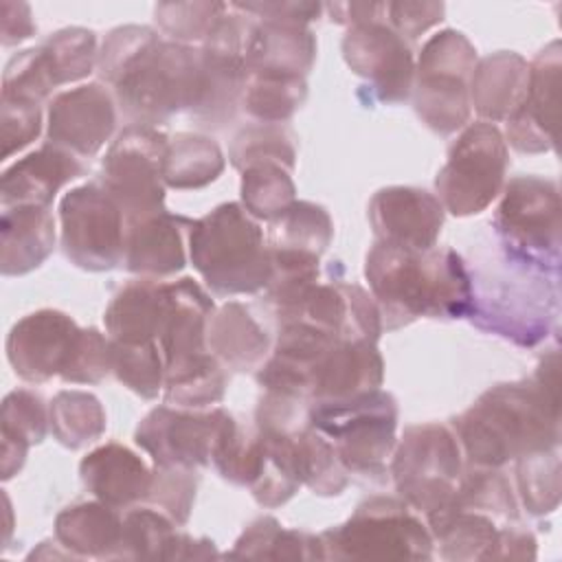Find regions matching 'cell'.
<instances>
[{"label": "cell", "instance_id": "484cf974", "mask_svg": "<svg viewBox=\"0 0 562 562\" xmlns=\"http://www.w3.org/2000/svg\"><path fill=\"white\" fill-rule=\"evenodd\" d=\"M2 274L20 277L40 268L55 248L50 206L20 204L2 209Z\"/></svg>", "mask_w": 562, "mask_h": 562}, {"label": "cell", "instance_id": "e575fe53", "mask_svg": "<svg viewBox=\"0 0 562 562\" xmlns=\"http://www.w3.org/2000/svg\"><path fill=\"white\" fill-rule=\"evenodd\" d=\"M305 97V77L252 72L246 79L241 108L259 123L279 125L303 105Z\"/></svg>", "mask_w": 562, "mask_h": 562}, {"label": "cell", "instance_id": "bcb514c9", "mask_svg": "<svg viewBox=\"0 0 562 562\" xmlns=\"http://www.w3.org/2000/svg\"><path fill=\"white\" fill-rule=\"evenodd\" d=\"M215 470L235 485H252L263 465V441L257 435L241 432L239 428L224 439L213 454Z\"/></svg>", "mask_w": 562, "mask_h": 562}, {"label": "cell", "instance_id": "74e56055", "mask_svg": "<svg viewBox=\"0 0 562 562\" xmlns=\"http://www.w3.org/2000/svg\"><path fill=\"white\" fill-rule=\"evenodd\" d=\"M176 522L156 507H130L123 514L121 540L114 560H165Z\"/></svg>", "mask_w": 562, "mask_h": 562}, {"label": "cell", "instance_id": "d6986e66", "mask_svg": "<svg viewBox=\"0 0 562 562\" xmlns=\"http://www.w3.org/2000/svg\"><path fill=\"white\" fill-rule=\"evenodd\" d=\"M191 220L167 209L125 222L123 263L143 279H162L180 272L187 263L184 231Z\"/></svg>", "mask_w": 562, "mask_h": 562}, {"label": "cell", "instance_id": "db71d44e", "mask_svg": "<svg viewBox=\"0 0 562 562\" xmlns=\"http://www.w3.org/2000/svg\"><path fill=\"white\" fill-rule=\"evenodd\" d=\"M235 7L259 20H281V22H294L305 26L312 20H318L323 11V4L318 2H248V4L235 2Z\"/></svg>", "mask_w": 562, "mask_h": 562}, {"label": "cell", "instance_id": "8d00e7d4", "mask_svg": "<svg viewBox=\"0 0 562 562\" xmlns=\"http://www.w3.org/2000/svg\"><path fill=\"white\" fill-rule=\"evenodd\" d=\"M241 206L255 220H274L294 202L292 171L277 162L250 165L241 171Z\"/></svg>", "mask_w": 562, "mask_h": 562}, {"label": "cell", "instance_id": "ba28073f", "mask_svg": "<svg viewBox=\"0 0 562 562\" xmlns=\"http://www.w3.org/2000/svg\"><path fill=\"white\" fill-rule=\"evenodd\" d=\"M507 160L505 136L494 123L476 121L465 125L435 178L437 200L443 211L457 217L485 211L503 191Z\"/></svg>", "mask_w": 562, "mask_h": 562}, {"label": "cell", "instance_id": "7dc6e473", "mask_svg": "<svg viewBox=\"0 0 562 562\" xmlns=\"http://www.w3.org/2000/svg\"><path fill=\"white\" fill-rule=\"evenodd\" d=\"M2 432L24 439L26 443H40L46 437L48 424V408L44 400L29 391L18 389L11 391L2 402Z\"/></svg>", "mask_w": 562, "mask_h": 562}, {"label": "cell", "instance_id": "f6af8a7d", "mask_svg": "<svg viewBox=\"0 0 562 562\" xmlns=\"http://www.w3.org/2000/svg\"><path fill=\"white\" fill-rule=\"evenodd\" d=\"M195 490H198L195 470L154 465L147 501L156 509L165 512L176 525H184L189 520V514L195 501Z\"/></svg>", "mask_w": 562, "mask_h": 562}, {"label": "cell", "instance_id": "11a10c76", "mask_svg": "<svg viewBox=\"0 0 562 562\" xmlns=\"http://www.w3.org/2000/svg\"><path fill=\"white\" fill-rule=\"evenodd\" d=\"M0 37L2 46H15L24 40L33 37L35 22L31 15V7L26 2L2 0L0 2Z\"/></svg>", "mask_w": 562, "mask_h": 562}, {"label": "cell", "instance_id": "2e32d148", "mask_svg": "<svg viewBox=\"0 0 562 562\" xmlns=\"http://www.w3.org/2000/svg\"><path fill=\"white\" fill-rule=\"evenodd\" d=\"M116 99L101 83L59 92L48 105V143L77 158L94 156L114 134Z\"/></svg>", "mask_w": 562, "mask_h": 562}, {"label": "cell", "instance_id": "6da1fadb", "mask_svg": "<svg viewBox=\"0 0 562 562\" xmlns=\"http://www.w3.org/2000/svg\"><path fill=\"white\" fill-rule=\"evenodd\" d=\"M364 277L386 329L422 316H472L474 281L463 259L450 248L415 250L375 241L367 252Z\"/></svg>", "mask_w": 562, "mask_h": 562}, {"label": "cell", "instance_id": "7a4b0ae2", "mask_svg": "<svg viewBox=\"0 0 562 562\" xmlns=\"http://www.w3.org/2000/svg\"><path fill=\"white\" fill-rule=\"evenodd\" d=\"M454 435L470 465L503 468L560 443V404L536 380L496 384L454 419Z\"/></svg>", "mask_w": 562, "mask_h": 562}, {"label": "cell", "instance_id": "4dcf8cb0", "mask_svg": "<svg viewBox=\"0 0 562 562\" xmlns=\"http://www.w3.org/2000/svg\"><path fill=\"white\" fill-rule=\"evenodd\" d=\"M231 558L261 560H325L321 536L283 529L272 516L252 520L237 538Z\"/></svg>", "mask_w": 562, "mask_h": 562}, {"label": "cell", "instance_id": "277c9868", "mask_svg": "<svg viewBox=\"0 0 562 562\" xmlns=\"http://www.w3.org/2000/svg\"><path fill=\"white\" fill-rule=\"evenodd\" d=\"M198 81L200 48L158 37L116 75L112 94L127 125L156 127L193 110Z\"/></svg>", "mask_w": 562, "mask_h": 562}, {"label": "cell", "instance_id": "7402d4cb", "mask_svg": "<svg viewBox=\"0 0 562 562\" xmlns=\"http://www.w3.org/2000/svg\"><path fill=\"white\" fill-rule=\"evenodd\" d=\"M81 171L77 156L46 143L4 169L0 178L2 209L20 204L50 206L57 191L79 178Z\"/></svg>", "mask_w": 562, "mask_h": 562}, {"label": "cell", "instance_id": "5bb4252c", "mask_svg": "<svg viewBox=\"0 0 562 562\" xmlns=\"http://www.w3.org/2000/svg\"><path fill=\"white\" fill-rule=\"evenodd\" d=\"M342 57L380 101L400 103L411 97L415 77L413 53L384 18L349 26L342 37Z\"/></svg>", "mask_w": 562, "mask_h": 562}, {"label": "cell", "instance_id": "681fc988", "mask_svg": "<svg viewBox=\"0 0 562 562\" xmlns=\"http://www.w3.org/2000/svg\"><path fill=\"white\" fill-rule=\"evenodd\" d=\"M154 29L149 26H138V24H127L110 31L99 48L97 57V70L99 77L112 86L116 75L138 55L145 46H149L154 40H158Z\"/></svg>", "mask_w": 562, "mask_h": 562}, {"label": "cell", "instance_id": "4fadbf2b", "mask_svg": "<svg viewBox=\"0 0 562 562\" xmlns=\"http://www.w3.org/2000/svg\"><path fill=\"white\" fill-rule=\"evenodd\" d=\"M237 428V422L224 408L193 411L167 404L140 419L134 439L154 465L198 470L213 461L217 448Z\"/></svg>", "mask_w": 562, "mask_h": 562}, {"label": "cell", "instance_id": "603a6c76", "mask_svg": "<svg viewBox=\"0 0 562 562\" xmlns=\"http://www.w3.org/2000/svg\"><path fill=\"white\" fill-rule=\"evenodd\" d=\"M244 59L248 75L305 77L316 59V37L305 24L252 18Z\"/></svg>", "mask_w": 562, "mask_h": 562}, {"label": "cell", "instance_id": "9a60e30c", "mask_svg": "<svg viewBox=\"0 0 562 562\" xmlns=\"http://www.w3.org/2000/svg\"><path fill=\"white\" fill-rule=\"evenodd\" d=\"M81 327L59 310H37L20 318L7 336V360L26 382H46L68 369Z\"/></svg>", "mask_w": 562, "mask_h": 562}, {"label": "cell", "instance_id": "816d5d0a", "mask_svg": "<svg viewBox=\"0 0 562 562\" xmlns=\"http://www.w3.org/2000/svg\"><path fill=\"white\" fill-rule=\"evenodd\" d=\"M42 132V108L2 99V160L31 145Z\"/></svg>", "mask_w": 562, "mask_h": 562}, {"label": "cell", "instance_id": "8992f818", "mask_svg": "<svg viewBox=\"0 0 562 562\" xmlns=\"http://www.w3.org/2000/svg\"><path fill=\"white\" fill-rule=\"evenodd\" d=\"M325 560H430V529L402 498L373 496L338 527L321 533Z\"/></svg>", "mask_w": 562, "mask_h": 562}, {"label": "cell", "instance_id": "f546056e", "mask_svg": "<svg viewBox=\"0 0 562 562\" xmlns=\"http://www.w3.org/2000/svg\"><path fill=\"white\" fill-rule=\"evenodd\" d=\"M224 165V154L213 138L182 132L167 143L162 180L171 189H200L217 180Z\"/></svg>", "mask_w": 562, "mask_h": 562}, {"label": "cell", "instance_id": "f35d334b", "mask_svg": "<svg viewBox=\"0 0 562 562\" xmlns=\"http://www.w3.org/2000/svg\"><path fill=\"white\" fill-rule=\"evenodd\" d=\"M518 494L533 516L551 514L560 503V452L558 446L516 459Z\"/></svg>", "mask_w": 562, "mask_h": 562}, {"label": "cell", "instance_id": "9c48e42d", "mask_svg": "<svg viewBox=\"0 0 562 562\" xmlns=\"http://www.w3.org/2000/svg\"><path fill=\"white\" fill-rule=\"evenodd\" d=\"M391 457L400 498L424 514L441 507L463 474V450L454 430L443 424L408 426Z\"/></svg>", "mask_w": 562, "mask_h": 562}, {"label": "cell", "instance_id": "83f0119b", "mask_svg": "<svg viewBox=\"0 0 562 562\" xmlns=\"http://www.w3.org/2000/svg\"><path fill=\"white\" fill-rule=\"evenodd\" d=\"M123 529L119 509L101 501H81L61 509L55 518V540L75 560H114Z\"/></svg>", "mask_w": 562, "mask_h": 562}, {"label": "cell", "instance_id": "7c38bea8", "mask_svg": "<svg viewBox=\"0 0 562 562\" xmlns=\"http://www.w3.org/2000/svg\"><path fill=\"white\" fill-rule=\"evenodd\" d=\"M59 233L66 257L90 272L123 263L125 213L101 182L70 189L59 202Z\"/></svg>", "mask_w": 562, "mask_h": 562}, {"label": "cell", "instance_id": "5b68a950", "mask_svg": "<svg viewBox=\"0 0 562 562\" xmlns=\"http://www.w3.org/2000/svg\"><path fill=\"white\" fill-rule=\"evenodd\" d=\"M310 426L329 439L347 474L378 476L384 474L386 459L397 443V404L382 389L314 402Z\"/></svg>", "mask_w": 562, "mask_h": 562}, {"label": "cell", "instance_id": "60d3db41", "mask_svg": "<svg viewBox=\"0 0 562 562\" xmlns=\"http://www.w3.org/2000/svg\"><path fill=\"white\" fill-rule=\"evenodd\" d=\"M50 61L57 86L86 79L97 68V35L81 26H68L40 44Z\"/></svg>", "mask_w": 562, "mask_h": 562}, {"label": "cell", "instance_id": "ee69618b", "mask_svg": "<svg viewBox=\"0 0 562 562\" xmlns=\"http://www.w3.org/2000/svg\"><path fill=\"white\" fill-rule=\"evenodd\" d=\"M224 11V2H162L156 4L154 15L160 31L167 33L171 42L191 46V42L206 40Z\"/></svg>", "mask_w": 562, "mask_h": 562}, {"label": "cell", "instance_id": "cb8c5ba5", "mask_svg": "<svg viewBox=\"0 0 562 562\" xmlns=\"http://www.w3.org/2000/svg\"><path fill=\"white\" fill-rule=\"evenodd\" d=\"M169 283L136 279L123 285L103 314L105 331L119 342H158L169 318Z\"/></svg>", "mask_w": 562, "mask_h": 562}, {"label": "cell", "instance_id": "9f6ffc18", "mask_svg": "<svg viewBox=\"0 0 562 562\" xmlns=\"http://www.w3.org/2000/svg\"><path fill=\"white\" fill-rule=\"evenodd\" d=\"M217 558V549L206 538H191L189 533L176 531L167 544L165 560H206Z\"/></svg>", "mask_w": 562, "mask_h": 562}, {"label": "cell", "instance_id": "f5cc1de1", "mask_svg": "<svg viewBox=\"0 0 562 562\" xmlns=\"http://www.w3.org/2000/svg\"><path fill=\"white\" fill-rule=\"evenodd\" d=\"M441 2H384V22L404 40H417L443 20Z\"/></svg>", "mask_w": 562, "mask_h": 562}, {"label": "cell", "instance_id": "7bdbcfd3", "mask_svg": "<svg viewBox=\"0 0 562 562\" xmlns=\"http://www.w3.org/2000/svg\"><path fill=\"white\" fill-rule=\"evenodd\" d=\"M57 86L42 46L13 55L2 75V99L40 105Z\"/></svg>", "mask_w": 562, "mask_h": 562}, {"label": "cell", "instance_id": "f907efd6", "mask_svg": "<svg viewBox=\"0 0 562 562\" xmlns=\"http://www.w3.org/2000/svg\"><path fill=\"white\" fill-rule=\"evenodd\" d=\"M112 371V340L99 329H81L77 349L68 369L61 373L70 384H97Z\"/></svg>", "mask_w": 562, "mask_h": 562}, {"label": "cell", "instance_id": "d4e9b609", "mask_svg": "<svg viewBox=\"0 0 562 562\" xmlns=\"http://www.w3.org/2000/svg\"><path fill=\"white\" fill-rule=\"evenodd\" d=\"M529 64L512 50L476 61L470 79V105L487 123L507 121L525 101Z\"/></svg>", "mask_w": 562, "mask_h": 562}, {"label": "cell", "instance_id": "4316f807", "mask_svg": "<svg viewBox=\"0 0 562 562\" xmlns=\"http://www.w3.org/2000/svg\"><path fill=\"white\" fill-rule=\"evenodd\" d=\"M209 351L228 369H259L270 353V338L255 316L237 301L213 310L206 323Z\"/></svg>", "mask_w": 562, "mask_h": 562}, {"label": "cell", "instance_id": "d590c367", "mask_svg": "<svg viewBox=\"0 0 562 562\" xmlns=\"http://www.w3.org/2000/svg\"><path fill=\"white\" fill-rule=\"evenodd\" d=\"M446 503L487 514L494 520L518 518L514 490L509 485V479L498 468L470 465V470L461 474L454 494Z\"/></svg>", "mask_w": 562, "mask_h": 562}, {"label": "cell", "instance_id": "44dd1931", "mask_svg": "<svg viewBox=\"0 0 562 562\" xmlns=\"http://www.w3.org/2000/svg\"><path fill=\"white\" fill-rule=\"evenodd\" d=\"M79 474L88 492L114 509H130L147 501L151 487L147 463L134 450L114 441L88 452L79 463Z\"/></svg>", "mask_w": 562, "mask_h": 562}, {"label": "cell", "instance_id": "52a82bcc", "mask_svg": "<svg viewBox=\"0 0 562 562\" xmlns=\"http://www.w3.org/2000/svg\"><path fill=\"white\" fill-rule=\"evenodd\" d=\"M474 66L476 48L454 29L439 31L424 44L411 94L415 112L426 127L448 136L468 125Z\"/></svg>", "mask_w": 562, "mask_h": 562}, {"label": "cell", "instance_id": "8fae6325", "mask_svg": "<svg viewBox=\"0 0 562 562\" xmlns=\"http://www.w3.org/2000/svg\"><path fill=\"white\" fill-rule=\"evenodd\" d=\"M169 138L156 127L127 125L101 162V184L119 202L125 222L165 211L162 162Z\"/></svg>", "mask_w": 562, "mask_h": 562}, {"label": "cell", "instance_id": "c3c4849f", "mask_svg": "<svg viewBox=\"0 0 562 562\" xmlns=\"http://www.w3.org/2000/svg\"><path fill=\"white\" fill-rule=\"evenodd\" d=\"M312 400L279 393V391H263L257 404V430L266 435H292L310 426V404Z\"/></svg>", "mask_w": 562, "mask_h": 562}, {"label": "cell", "instance_id": "ac0fdd59", "mask_svg": "<svg viewBox=\"0 0 562 562\" xmlns=\"http://www.w3.org/2000/svg\"><path fill=\"white\" fill-rule=\"evenodd\" d=\"M369 222L378 241L428 250L441 233L443 206L424 189L386 187L371 198Z\"/></svg>", "mask_w": 562, "mask_h": 562}, {"label": "cell", "instance_id": "30bf717a", "mask_svg": "<svg viewBox=\"0 0 562 562\" xmlns=\"http://www.w3.org/2000/svg\"><path fill=\"white\" fill-rule=\"evenodd\" d=\"M496 231L527 268L558 272L560 193L555 182L538 176L512 178L496 211Z\"/></svg>", "mask_w": 562, "mask_h": 562}, {"label": "cell", "instance_id": "ffe728a7", "mask_svg": "<svg viewBox=\"0 0 562 562\" xmlns=\"http://www.w3.org/2000/svg\"><path fill=\"white\" fill-rule=\"evenodd\" d=\"M384 362L378 342L362 338H340L316 362L310 382L312 402L345 400L380 389Z\"/></svg>", "mask_w": 562, "mask_h": 562}, {"label": "cell", "instance_id": "ab89813d", "mask_svg": "<svg viewBox=\"0 0 562 562\" xmlns=\"http://www.w3.org/2000/svg\"><path fill=\"white\" fill-rule=\"evenodd\" d=\"M112 373L136 395L145 400L158 397L165 389V360L160 345L112 340Z\"/></svg>", "mask_w": 562, "mask_h": 562}, {"label": "cell", "instance_id": "6f0895ef", "mask_svg": "<svg viewBox=\"0 0 562 562\" xmlns=\"http://www.w3.org/2000/svg\"><path fill=\"white\" fill-rule=\"evenodd\" d=\"M551 397L558 400V351H551L549 356L542 358L538 364L536 378H533Z\"/></svg>", "mask_w": 562, "mask_h": 562}, {"label": "cell", "instance_id": "f1b7e54d", "mask_svg": "<svg viewBox=\"0 0 562 562\" xmlns=\"http://www.w3.org/2000/svg\"><path fill=\"white\" fill-rule=\"evenodd\" d=\"M439 555L446 560H496L503 527L487 514L443 503L426 514Z\"/></svg>", "mask_w": 562, "mask_h": 562}, {"label": "cell", "instance_id": "d6a6232c", "mask_svg": "<svg viewBox=\"0 0 562 562\" xmlns=\"http://www.w3.org/2000/svg\"><path fill=\"white\" fill-rule=\"evenodd\" d=\"M290 459L301 485H307L314 494L331 496L347 487V470L334 446L312 426L290 435Z\"/></svg>", "mask_w": 562, "mask_h": 562}, {"label": "cell", "instance_id": "e0dca14e", "mask_svg": "<svg viewBox=\"0 0 562 562\" xmlns=\"http://www.w3.org/2000/svg\"><path fill=\"white\" fill-rule=\"evenodd\" d=\"M560 42L547 44L529 64V86L522 105L505 121L512 147L525 154H542L555 147L558 92H560Z\"/></svg>", "mask_w": 562, "mask_h": 562}, {"label": "cell", "instance_id": "1f68e13d", "mask_svg": "<svg viewBox=\"0 0 562 562\" xmlns=\"http://www.w3.org/2000/svg\"><path fill=\"white\" fill-rule=\"evenodd\" d=\"M334 237L329 213L305 200H294L279 217L268 222V248L321 257Z\"/></svg>", "mask_w": 562, "mask_h": 562}, {"label": "cell", "instance_id": "836d02e7", "mask_svg": "<svg viewBox=\"0 0 562 562\" xmlns=\"http://www.w3.org/2000/svg\"><path fill=\"white\" fill-rule=\"evenodd\" d=\"M48 424L61 446L77 450L105 432V411L88 391H59L48 404Z\"/></svg>", "mask_w": 562, "mask_h": 562}, {"label": "cell", "instance_id": "b9f144b4", "mask_svg": "<svg viewBox=\"0 0 562 562\" xmlns=\"http://www.w3.org/2000/svg\"><path fill=\"white\" fill-rule=\"evenodd\" d=\"M296 149L292 136L281 125L257 123L244 127L231 143L228 160L235 169L244 171L250 165L277 162L285 169H294Z\"/></svg>", "mask_w": 562, "mask_h": 562}, {"label": "cell", "instance_id": "3957f363", "mask_svg": "<svg viewBox=\"0 0 562 562\" xmlns=\"http://www.w3.org/2000/svg\"><path fill=\"white\" fill-rule=\"evenodd\" d=\"M189 259L217 294H255L266 290L272 263L257 220L239 204L226 202L193 220L187 231Z\"/></svg>", "mask_w": 562, "mask_h": 562}]
</instances>
